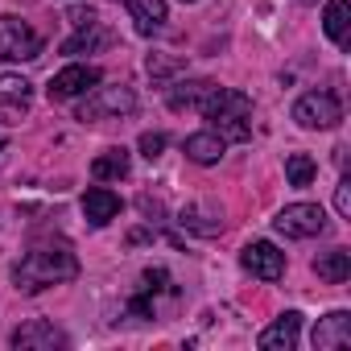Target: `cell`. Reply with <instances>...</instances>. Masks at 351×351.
<instances>
[{
	"mask_svg": "<svg viewBox=\"0 0 351 351\" xmlns=\"http://www.w3.org/2000/svg\"><path fill=\"white\" fill-rule=\"evenodd\" d=\"M79 277V261L66 244H42V248H29L17 269H13V285L21 293H42L50 285H62V281H75Z\"/></svg>",
	"mask_w": 351,
	"mask_h": 351,
	"instance_id": "obj_1",
	"label": "cell"
},
{
	"mask_svg": "<svg viewBox=\"0 0 351 351\" xmlns=\"http://www.w3.org/2000/svg\"><path fill=\"white\" fill-rule=\"evenodd\" d=\"M199 112L223 141H248L252 136V99L236 87H211L203 95Z\"/></svg>",
	"mask_w": 351,
	"mask_h": 351,
	"instance_id": "obj_2",
	"label": "cell"
},
{
	"mask_svg": "<svg viewBox=\"0 0 351 351\" xmlns=\"http://www.w3.org/2000/svg\"><path fill=\"white\" fill-rule=\"evenodd\" d=\"M128 112H136V91L132 87H124V83H116V87H91V95L79 104V112H75V120H83V124H95V120H112V116H128Z\"/></svg>",
	"mask_w": 351,
	"mask_h": 351,
	"instance_id": "obj_3",
	"label": "cell"
},
{
	"mask_svg": "<svg viewBox=\"0 0 351 351\" xmlns=\"http://www.w3.org/2000/svg\"><path fill=\"white\" fill-rule=\"evenodd\" d=\"M38 54H42V34L29 21L13 13L0 17V62H34Z\"/></svg>",
	"mask_w": 351,
	"mask_h": 351,
	"instance_id": "obj_4",
	"label": "cell"
},
{
	"mask_svg": "<svg viewBox=\"0 0 351 351\" xmlns=\"http://www.w3.org/2000/svg\"><path fill=\"white\" fill-rule=\"evenodd\" d=\"M273 228L285 236V240H310V236H322L326 232V211L318 203H293L285 211H277Z\"/></svg>",
	"mask_w": 351,
	"mask_h": 351,
	"instance_id": "obj_5",
	"label": "cell"
},
{
	"mask_svg": "<svg viewBox=\"0 0 351 351\" xmlns=\"http://www.w3.org/2000/svg\"><path fill=\"white\" fill-rule=\"evenodd\" d=\"M293 120L302 128H335L343 120V104H339L335 91H306L293 104Z\"/></svg>",
	"mask_w": 351,
	"mask_h": 351,
	"instance_id": "obj_6",
	"label": "cell"
},
{
	"mask_svg": "<svg viewBox=\"0 0 351 351\" xmlns=\"http://www.w3.org/2000/svg\"><path fill=\"white\" fill-rule=\"evenodd\" d=\"M157 293H178V289L169 285V273L165 269H145L141 289L124 306V318H157Z\"/></svg>",
	"mask_w": 351,
	"mask_h": 351,
	"instance_id": "obj_7",
	"label": "cell"
},
{
	"mask_svg": "<svg viewBox=\"0 0 351 351\" xmlns=\"http://www.w3.org/2000/svg\"><path fill=\"white\" fill-rule=\"evenodd\" d=\"M240 261H244V269H248L252 277H261V281H281V273H285V252H277L269 240H252V244L240 252Z\"/></svg>",
	"mask_w": 351,
	"mask_h": 351,
	"instance_id": "obj_8",
	"label": "cell"
},
{
	"mask_svg": "<svg viewBox=\"0 0 351 351\" xmlns=\"http://www.w3.org/2000/svg\"><path fill=\"white\" fill-rule=\"evenodd\" d=\"M13 347L17 351H54V347H66V335L46 318H29L25 326L13 330Z\"/></svg>",
	"mask_w": 351,
	"mask_h": 351,
	"instance_id": "obj_9",
	"label": "cell"
},
{
	"mask_svg": "<svg viewBox=\"0 0 351 351\" xmlns=\"http://www.w3.org/2000/svg\"><path fill=\"white\" fill-rule=\"evenodd\" d=\"M310 343H314V351H343V347H351V314L347 310H330L326 318H318Z\"/></svg>",
	"mask_w": 351,
	"mask_h": 351,
	"instance_id": "obj_10",
	"label": "cell"
},
{
	"mask_svg": "<svg viewBox=\"0 0 351 351\" xmlns=\"http://www.w3.org/2000/svg\"><path fill=\"white\" fill-rule=\"evenodd\" d=\"M104 75L95 71V66H62L54 79H50V99H75V95H83L87 87H95Z\"/></svg>",
	"mask_w": 351,
	"mask_h": 351,
	"instance_id": "obj_11",
	"label": "cell"
},
{
	"mask_svg": "<svg viewBox=\"0 0 351 351\" xmlns=\"http://www.w3.org/2000/svg\"><path fill=\"white\" fill-rule=\"evenodd\" d=\"M124 5H128V21H132V29H136L141 38L161 34V29H165V21H169L165 0H124Z\"/></svg>",
	"mask_w": 351,
	"mask_h": 351,
	"instance_id": "obj_12",
	"label": "cell"
},
{
	"mask_svg": "<svg viewBox=\"0 0 351 351\" xmlns=\"http://www.w3.org/2000/svg\"><path fill=\"white\" fill-rule=\"evenodd\" d=\"M298 330H302V314H298V310H285L273 326L261 330L256 343H261L265 351H293V347H298Z\"/></svg>",
	"mask_w": 351,
	"mask_h": 351,
	"instance_id": "obj_13",
	"label": "cell"
},
{
	"mask_svg": "<svg viewBox=\"0 0 351 351\" xmlns=\"http://www.w3.org/2000/svg\"><path fill=\"white\" fill-rule=\"evenodd\" d=\"M223 149H228V141H223L215 128H207V132H191V136L182 141V153H186L195 165H215V161L223 157Z\"/></svg>",
	"mask_w": 351,
	"mask_h": 351,
	"instance_id": "obj_14",
	"label": "cell"
},
{
	"mask_svg": "<svg viewBox=\"0 0 351 351\" xmlns=\"http://www.w3.org/2000/svg\"><path fill=\"white\" fill-rule=\"evenodd\" d=\"M83 215H87L91 228L112 223V219L120 215V195H112V191H104V186H91V191L83 195Z\"/></svg>",
	"mask_w": 351,
	"mask_h": 351,
	"instance_id": "obj_15",
	"label": "cell"
},
{
	"mask_svg": "<svg viewBox=\"0 0 351 351\" xmlns=\"http://www.w3.org/2000/svg\"><path fill=\"white\" fill-rule=\"evenodd\" d=\"M211 87H215V83H207V79H182V83H173V87L165 91V104H169V112H191V108L203 104V95H207Z\"/></svg>",
	"mask_w": 351,
	"mask_h": 351,
	"instance_id": "obj_16",
	"label": "cell"
},
{
	"mask_svg": "<svg viewBox=\"0 0 351 351\" xmlns=\"http://www.w3.org/2000/svg\"><path fill=\"white\" fill-rule=\"evenodd\" d=\"M322 29H326V38L335 46H347V38H351V5H347V0H326Z\"/></svg>",
	"mask_w": 351,
	"mask_h": 351,
	"instance_id": "obj_17",
	"label": "cell"
},
{
	"mask_svg": "<svg viewBox=\"0 0 351 351\" xmlns=\"http://www.w3.org/2000/svg\"><path fill=\"white\" fill-rule=\"evenodd\" d=\"M128 169H132V157H128V149H108V153H99L95 161H91V178H99V182H120V178H128Z\"/></svg>",
	"mask_w": 351,
	"mask_h": 351,
	"instance_id": "obj_18",
	"label": "cell"
},
{
	"mask_svg": "<svg viewBox=\"0 0 351 351\" xmlns=\"http://www.w3.org/2000/svg\"><path fill=\"white\" fill-rule=\"evenodd\" d=\"M178 223H182L186 232H199V236H215V232L223 228V215H219L215 207H203V203H191V207H182V215H178Z\"/></svg>",
	"mask_w": 351,
	"mask_h": 351,
	"instance_id": "obj_19",
	"label": "cell"
},
{
	"mask_svg": "<svg viewBox=\"0 0 351 351\" xmlns=\"http://www.w3.org/2000/svg\"><path fill=\"white\" fill-rule=\"evenodd\" d=\"M314 273H318L326 285H343V281L351 277V252H347V248H330V252H322V256L314 261Z\"/></svg>",
	"mask_w": 351,
	"mask_h": 351,
	"instance_id": "obj_20",
	"label": "cell"
},
{
	"mask_svg": "<svg viewBox=\"0 0 351 351\" xmlns=\"http://www.w3.org/2000/svg\"><path fill=\"white\" fill-rule=\"evenodd\" d=\"M104 42H108V29H104L99 21H91V25H83L75 38L62 42V54H66V58H75V54H91V50L104 46Z\"/></svg>",
	"mask_w": 351,
	"mask_h": 351,
	"instance_id": "obj_21",
	"label": "cell"
},
{
	"mask_svg": "<svg viewBox=\"0 0 351 351\" xmlns=\"http://www.w3.org/2000/svg\"><path fill=\"white\" fill-rule=\"evenodd\" d=\"M29 95H34V83H29V79H21V75H0V104L25 112Z\"/></svg>",
	"mask_w": 351,
	"mask_h": 351,
	"instance_id": "obj_22",
	"label": "cell"
},
{
	"mask_svg": "<svg viewBox=\"0 0 351 351\" xmlns=\"http://www.w3.org/2000/svg\"><path fill=\"white\" fill-rule=\"evenodd\" d=\"M145 71H149V79H153L157 87H165L178 71H186V58H178V54H149V58H145Z\"/></svg>",
	"mask_w": 351,
	"mask_h": 351,
	"instance_id": "obj_23",
	"label": "cell"
},
{
	"mask_svg": "<svg viewBox=\"0 0 351 351\" xmlns=\"http://www.w3.org/2000/svg\"><path fill=\"white\" fill-rule=\"evenodd\" d=\"M314 173H318V165H314L306 153H289V157H285V178H289V186H298V191L310 186Z\"/></svg>",
	"mask_w": 351,
	"mask_h": 351,
	"instance_id": "obj_24",
	"label": "cell"
},
{
	"mask_svg": "<svg viewBox=\"0 0 351 351\" xmlns=\"http://www.w3.org/2000/svg\"><path fill=\"white\" fill-rule=\"evenodd\" d=\"M165 145H169L165 132H145V136H141V153H145L149 161H157V157L165 153Z\"/></svg>",
	"mask_w": 351,
	"mask_h": 351,
	"instance_id": "obj_25",
	"label": "cell"
},
{
	"mask_svg": "<svg viewBox=\"0 0 351 351\" xmlns=\"http://www.w3.org/2000/svg\"><path fill=\"white\" fill-rule=\"evenodd\" d=\"M335 211H339L343 219L351 215V178H343V182L335 186Z\"/></svg>",
	"mask_w": 351,
	"mask_h": 351,
	"instance_id": "obj_26",
	"label": "cell"
},
{
	"mask_svg": "<svg viewBox=\"0 0 351 351\" xmlns=\"http://www.w3.org/2000/svg\"><path fill=\"white\" fill-rule=\"evenodd\" d=\"M91 21H99L91 5H87V9H71V25H75V29H83V25H91Z\"/></svg>",
	"mask_w": 351,
	"mask_h": 351,
	"instance_id": "obj_27",
	"label": "cell"
},
{
	"mask_svg": "<svg viewBox=\"0 0 351 351\" xmlns=\"http://www.w3.org/2000/svg\"><path fill=\"white\" fill-rule=\"evenodd\" d=\"M141 211L149 215V223H153V219H161V203H157V199H149V195H141Z\"/></svg>",
	"mask_w": 351,
	"mask_h": 351,
	"instance_id": "obj_28",
	"label": "cell"
},
{
	"mask_svg": "<svg viewBox=\"0 0 351 351\" xmlns=\"http://www.w3.org/2000/svg\"><path fill=\"white\" fill-rule=\"evenodd\" d=\"M0 153H5V136H0Z\"/></svg>",
	"mask_w": 351,
	"mask_h": 351,
	"instance_id": "obj_29",
	"label": "cell"
},
{
	"mask_svg": "<svg viewBox=\"0 0 351 351\" xmlns=\"http://www.w3.org/2000/svg\"><path fill=\"white\" fill-rule=\"evenodd\" d=\"M186 5H191V0H186Z\"/></svg>",
	"mask_w": 351,
	"mask_h": 351,
	"instance_id": "obj_30",
	"label": "cell"
}]
</instances>
